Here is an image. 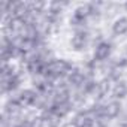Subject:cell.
Segmentation results:
<instances>
[{
  "mask_svg": "<svg viewBox=\"0 0 127 127\" xmlns=\"http://www.w3.org/2000/svg\"><path fill=\"white\" fill-rule=\"evenodd\" d=\"M118 112H120V105L117 102H112V103H109L106 106H102L97 111H94L96 115L103 117V118H114V117H117Z\"/></svg>",
  "mask_w": 127,
  "mask_h": 127,
  "instance_id": "obj_2",
  "label": "cell"
},
{
  "mask_svg": "<svg viewBox=\"0 0 127 127\" xmlns=\"http://www.w3.org/2000/svg\"><path fill=\"white\" fill-rule=\"evenodd\" d=\"M17 127H33V124H32L30 121H24V123H21V124H18Z\"/></svg>",
  "mask_w": 127,
  "mask_h": 127,
  "instance_id": "obj_9",
  "label": "cell"
},
{
  "mask_svg": "<svg viewBox=\"0 0 127 127\" xmlns=\"http://www.w3.org/2000/svg\"><path fill=\"white\" fill-rule=\"evenodd\" d=\"M126 8H127V5H126Z\"/></svg>",
  "mask_w": 127,
  "mask_h": 127,
  "instance_id": "obj_10",
  "label": "cell"
},
{
  "mask_svg": "<svg viewBox=\"0 0 127 127\" xmlns=\"http://www.w3.org/2000/svg\"><path fill=\"white\" fill-rule=\"evenodd\" d=\"M93 114H94V112H85V114H81V115L76 118V126H78V127H91L93 123H94Z\"/></svg>",
  "mask_w": 127,
  "mask_h": 127,
  "instance_id": "obj_5",
  "label": "cell"
},
{
  "mask_svg": "<svg viewBox=\"0 0 127 127\" xmlns=\"http://www.w3.org/2000/svg\"><path fill=\"white\" fill-rule=\"evenodd\" d=\"M109 52H111V46H109V43H106V42H102V43H99V45H97V48H96L94 58L102 61V60L108 58Z\"/></svg>",
  "mask_w": 127,
  "mask_h": 127,
  "instance_id": "obj_4",
  "label": "cell"
},
{
  "mask_svg": "<svg viewBox=\"0 0 127 127\" xmlns=\"http://www.w3.org/2000/svg\"><path fill=\"white\" fill-rule=\"evenodd\" d=\"M69 72H70V66L64 60H52L46 64V69H45V75L52 79L63 76L64 73H69Z\"/></svg>",
  "mask_w": 127,
  "mask_h": 127,
  "instance_id": "obj_1",
  "label": "cell"
},
{
  "mask_svg": "<svg viewBox=\"0 0 127 127\" xmlns=\"http://www.w3.org/2000/svg\"><path fill=\"white\" fill-rule=\"evenodd\" d=\"M112 30H114V34H124L126 32H127V20L126 18H121V20H117L115 21V24H114V27H112Z\"/></svg>",
  "mask_w": 127,
  "mask_h": 127,
  "instance_id": "obj_8",
  "label": "cell"
},
{
  "mask_svg": "<svg viewBox=\"0 0 127 127\" xmlns=\"http://www.w3.org/2000/svg\"><path fill=\"white\" fill-rule=\"evenodd\" d=\"M91 12V8L90 6H81L75 11V15H73V21L75 23H84L87 20V17L90 15Z\"/></svg>",
  "mask_w": 127,
  "mask_h": 127,
  "instance_id": "obj_6",
  "label": "cell"
},
{
  "mask_svg": "<svg viewBox=\"0 0 127 127\" xmlns=\"http://www.w3.org/2000/svg\"><path fill=\"white\" fill-rule=\"evenodd\" d=\"M36 99H37V96L33 93V91H24V93H21L20 96H18V99L15 100V105L17 106H20V108H27V106H30V105H33L34 102H36Z\"/></svg>",
  "mask_w": 127,
  "mask_h": 127,
  "instance_id": "obj_3",
  "label": "cell"
},
{
  "mask_svg": "<svg viewBox=\"0 0 127 127\" xmlns=\"http://www.w3.org/2000/svg\"><path fill=\"white\" fill-rule=\"evenodd\" d=\"M85 40H87V34H85L84 32H78V33L73 36V39H72V45H73L76 49H81V48H84Z\"/></svg>",
  "mask_w": 127,
  "mask_h": 127,
  "instance_id": "obj_7",
  "label": "cell"
}]
</instances>
